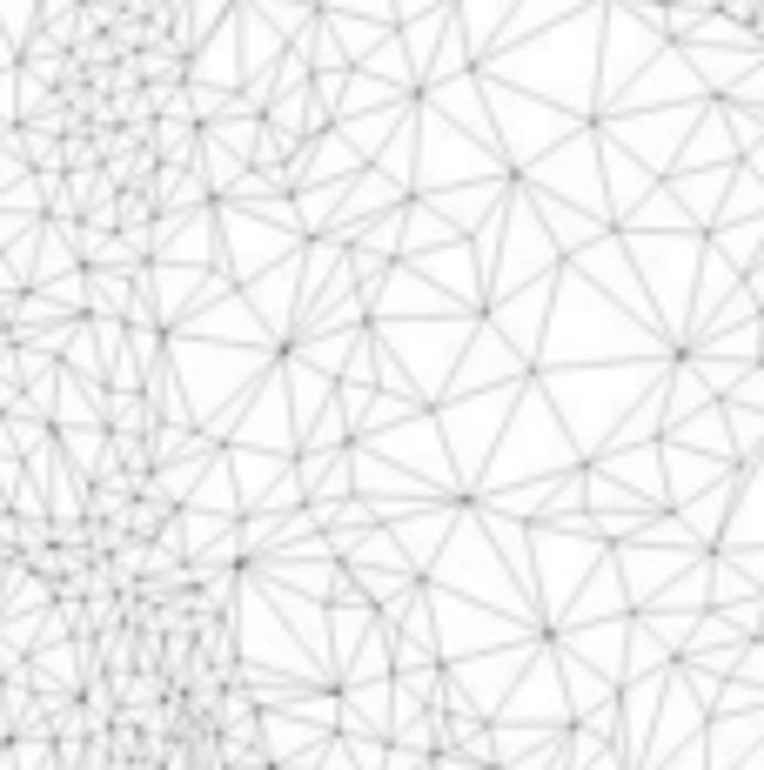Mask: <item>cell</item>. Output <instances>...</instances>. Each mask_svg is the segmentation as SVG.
Listing matches in <instances>:
<instances>
[{
  "mask_svg": "<svg viewBox=\"0 0 764 770\" xmlns=\"http://www.w3.org/2000/svg\"><path fill=\"white\" fill-rule=\"evenodd\" d=\"M195 596H202V610H228V596H235V570H202Z\"/></svg>",
  "mask_w": 764,
  "mask_h": 770,
  "instance_id": "obj_1",
  "label": "cell"
},
{
  "mask_svg": "<svg viewBox=\"0 0 764 770\" xmlns=\"http://www.w3.org/2000/svg\"><path fill=\"white\" fill-rule=\"evenodd\" d=\"M356 282H363V289L383 282V254H356Z\"/></svg>",
  "mask_w": 764,
  "mask_h": 770,
  "instance_id": "obj_2",
  "label": "cell"
}]
</instances>
